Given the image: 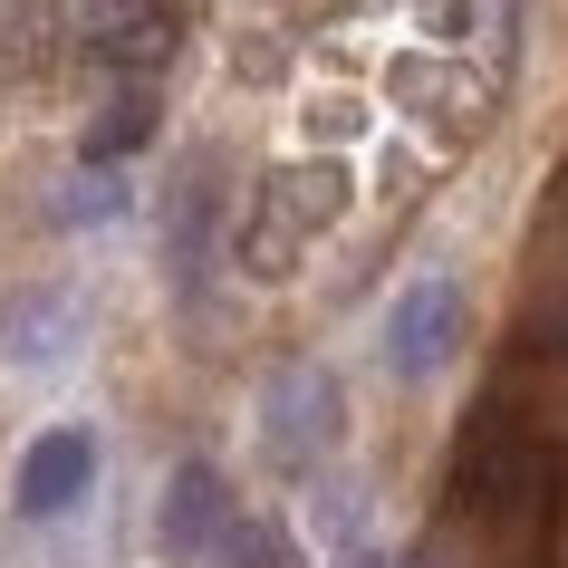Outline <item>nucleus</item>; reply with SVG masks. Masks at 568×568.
<instances>
[{"instance_id": "1", "label": "nucleus", "mask_w": 568, "mask_h": 568, "mask_svg": "<svg viewBox=\"0 0 568 568\" xmlns=\"http://www.w3.org/2000/svg\"><path fill=\"white\" fill-rule=\"evenodd\" d=\"M337 203H347V174H337V164H280V174L251 193V212H241V270L280 280L308 241L328 232Z\"/></svg>"}, {"instance_id": "2", "label": "nucleus", "mask_w": 568, "mask_h": 568, "mask_svg": "<svg viewBox=\"0 0 568 568\" xmlns=\"http://www.w3.org/2000/svg\"><path fill=\"white\" fill-rule=\"evenodd\" d=\"M347 434V395H337L328 366H290V376H270L261 386V453L280 473H318Z\"/></svg>"}, {"instance_id": "3", "label": "nucleus", "mask_w": 568, "mask_h": 568, "mask_svg": "<svg viewBox=\"0 0 568 568\" xmlns=\"http://www.w3.org/2000/svg\"><path fill=\"white\" fill-rule=\"evenodd\" d=\"M386 376L395 386H434L453 357H463V290H453L444 270H424V280H405L386 308Z\"/></svg>"}, {"instance_id": "4", "label": "nucleus", "mask_w": 568, "mask_h": 568, "mask_svg": "<svg viewBox=\"0 0 568 568\" xmlns=\"http://www.w3.org/2000/svg\"><path fill=\"white\" fill-rule=\"evenodd\" d=\"M88 481H97V434L88 424H49V434L20 453L10 501H20V520H59V510L88 501Z\"/></svg>"}, {"instance_id": "5", "label": "nucleus", "mask_w": 568, "mask_h": 568, "mask_svg": "<svg viewBox=\"0 0 568 568\" xmlns=\"http://www.w3.org/2000/svg\"><path fill=\"white\" fill-rule=\"evenodd\" d=\"M232 520H241V501L222 481V463H174V481H164V549L174 559H212L232 539Z\"/></svg>"}, {"instance_id": "6", "label": "nucleus", "mask_w": 568, "mask_h": 568, "mask_svg": "<svg viewBox=\"0 0 568 568\" xmlns=\"http://www.w3.org/2000/svg\"><path fill=\"white\" fill-rule=\"evenodd\" d=\"M212 232H222V193H212V164H193L174 183V232H164V261H174L183 300H203V280H212Z\"/></svg>"}, {"instance_id": "7", "label": "nucleus", "mask_w": 568, "mask_h": 568, "mask_svg": "<svg viewBox=\"0 0 568 568\" xmlns=\"http://www.w3.org/2000/svg\"><path fill=\"white\" fill-rule=\"evenodd\" d=\"M212 568H290V530H280V520H251V510H241V520H232V539L212 549Z\"/></svg>"}, {"instance_id": "8", "label": "nucleus", "mask_w": 568, "mask_h": 568, "mask_svg": "<svg viewBox=\"0 0 568 568\" xmlns=\"http://www.w3.org/2000/svg\"><path fill=\"white\" fill-rule=\"evenodd\" d=\"M68 337H78V308H49L39 328L20 318V357H39V366H49V357H68Z\"/></svg>"}, {"instance_id": "9", "label": "nucleus", "mask_w": 568, "mask_h": 568, "mask_svg": "<svg viewBox=\"0 0 568 568\" xmlns=\"http://www.w3.org/2000/svg\"><path fill=\"white\" fill-rule=\"evenodd\" d=\"M347 568H386V559H347Z\"/></svg>"}]
</instances>
